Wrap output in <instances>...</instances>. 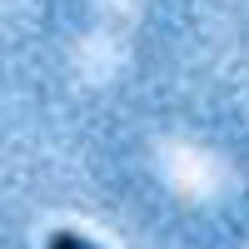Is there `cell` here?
<instances>
[{
    "label": "cell",
    "mask_w": 249,
    "mask_h": 249,
    "mask_svg": "<svg viewBox=\"0 0 249 249\" xmlns=\"http://www.w3.org/2000/svg\"><path fill=\"white\" fill-rule=\"evenodd\" d=\"M45 249H100V244H90L85 234H75V230H55L45 239Z\"/></svg>",
    "instance_id": "1"
}]
</instances>
